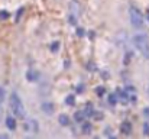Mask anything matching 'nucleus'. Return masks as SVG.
Wrapping results in <instances>:
<instances>
[{"instance_id":"nucleus-13","label":"nucleus","mask_w":149,"mask_h":139,"mask_svg":"<svg viewBox=\"0 0 149 139\" xmlns=\"http://www.w3.org/2000/svg\"><path fill=\"white\" fill-rule=\"evenodd\" d=\"M91 129H93L91 123H88V122L83 123V133H84V135H88V133H91Z\"/></svg>"},{"instance_id":"nucleus-24","label":"nucleus","mask_w":149,"mask_h":139,"mask_svg":"<svg viewBox=\"0 0 149 139\" xmlns=\"http://www.w3.org/2000/svg\"><path fill=\"white\" fill-rule=\"evenodd\" d=\"M143 114H145L146 119H149V107H145V109H143Z\"/></svg>"},{"instance_id":"nucleus-2","label":"nucleus","mask_w":149,"mask_h":139,"mask_svg":"<svg viewBox=\"0 0 149 139\" xmlns=\"http://www.w3.org/2000/svg\"><path fill=\"white\" fill-rule=\"evenodd\" d=\"M133 44H135L136 49L142 54V57L149 60V39H148V36L143 34H139L133 38Z\"/></svg>"},{"instance_id":"nucleus-20","label":"nucleus","mask_w":149,"mask_h":139,"mask_svg":"<svg viewBox=\"0 0 149 139\" xmlns=\"http://www.w3.org/2000/svg\"><path fill=\"white\" fill-rule=\"evenodd\" d=\"M143 135H145V136H149V123H148V122L143 125Z\"/></svg>"},{"instance_id":"nucleus-12","label":"nucleus","mask_w":149,"mask_h":139,"mask_svg":"<svg viewBox=\"0 0 149 139\" xmlns=\"http://www.w3.org/2000/svg\"><path fill=\"white\" fill-rule=\"evenodd\" d=\"M84 119H85L84 112H75V114H74V120H75V122L83 123V122H84Z\"/></svg>"},{"instance_id":"nucleus-11","label":"nucleus","mask_w":149,"mask_h":139,"mask_svg":"<svg viewBox=\"0 0 149 139\" xmlns=\"http://www.w3.org/2000/svg\"><path fill=\"white\" fill-rule=\"evenodd\" d=\"M83 112H84L85 117H87V116H93V113H94V107H93V104H91V103H87V106H85V109H84Z\"/></svg>"},{"instance_id":"nucleus-23","label":"nucleus","mask_w":149,"mask_h":139,"mask_svg":"<svg viewBox=\"0 0 149 139\" xmlns=\"http://www.w3.org/2000/svg\"><path fill=\"white\" fill-rule=\"evenodd\" d=\"M5 97H6V93H5V90L2 87H0V100H3Z\"/></svg>"},{"instance_id":"nucleus-8","label":"nucleus","mask_w":149,"mask_h":139,"mask_svg":"<svg viewBox=\"0 0 149 139\" xmlns=\"http://www.w3.org/2000/svg\"><path fill=\"white\" fill-rule=\"evenodd\" d=\"M120 132L122 133H124V135H130V132H132V125H130V122H123L122 125H120Z\"/></svg>"},{"instance_id":"nucleus-14","label":"nucleus","mask_w":149,"mask_h":139,"mask_svg":"<svg viewBox=\"0 0 149 139\" xmlns=\"http://www.w3.org/2000/svg\"><path fill=\"white\" fill-rule=\"evenodd\" d=\"M117 99H119V97H117V94H116V93H113V94H110V96H109V99H107V100H109V104H111V106H114V104L117 103Z\"/></svg>"},{"instance_id":"nucleus-18","label":"nucleus","mask_w":149,"mask_h":139,"mask_svg":"<svg viewBox=\"0 0 149 139\" xmlns=\"http://www.w3.org/2000/svg\"><path fill=\"white\" fill-rule=\"evenodd\" d=\"M51 51H52V52H58V51H59V42H58V41H55V42L51 44Z\"/></svg>"},{"instance_id":"nucleus-17","label":"nucleus","mask_w":149,"mask_h":139,"mask_svg":"<svg viewBox=\"0 0 149 139\" xmlns=\"http://www.w3.org/2000/svg\"><path fill=\"white\" fill-rule=\"evenodd\" d=\"M124 91H126L129 96H130V94H136V88H135L133 86H126V87H124Z\"/></svg>"},{"instance_id":"nucleus-22","label":"nucleus","mask_w":149,"mask_h":139,"mask_svg":"<svg viewBox=\"0 0 149 139\" xmlns=\"http://www.w3.org/2000/svg\"><path fill=\"white\" fill-rule=\"evenodd\" d=\"M93 116H94V119H96V120L103 119V113H98V112H94V113H93Z\"/></svg>"},{"instance_id":"nucleus-7","label":"nucleus","mask_w":149,"mask_h":139,"mask_svg":"<svg viewBox=\"0 0 149 139\" xmlns=\"http://www.w3.org/2000/svg\"><path fill=\"white\" fill-rule=\"evenodd\" d=\"M6 126H8V129L9 130H16V119L13 117V116H8L6 117Z\"/></svg>"},{"instance_id":"nucleus-1","label":"nucleus","mask_w":149,"mask_h":139,"mask_svg":"<svg viewBox=\"0 0 149 139\" xmlns=\"http://www.w3.org/2000/svg\"><path fill=\"white\" fill-rule=\"evenodd\" d=\"M9 104H10V109L13 112V114L19 119H25L26 117V110H25V106L21 100V97L18 96V93H12L10 97H9Z\"/></svg>"},{"instance_id":"nucleus-10","label":"nucleus","mask_w":149,"mask_h":139,"mask_svg":"<svg viewBox=\"0 0 149 139\" xmlns=\"http://www.w3.org/2000/svg\"><path fill=\"white\" fill-rule=\"evenodd\" d=\"M58 122H59V125H62V126H68V125H70V117H68L67 114H59V116H58Z\"/></svg>"},{"instance_id":"nucleus-6","label":"nucleus","mask_w":149,"mask_h":139,"mask_svg":"<svg viewBox=\"0 0 149 139\" xmlns=\"http://www.w3.org/2000/svg\"><path fill=\"white\" fill-rule=\"evenodd\" d=\"M41 110H42L44 113H46V114H52V113H54V104H52L51 101H44V103L41 104Z\"/></svg>"},{"instance_id":"nucleus-28","label":"nucleus","mask_w":149,"mask_h":139,"mask_svg":"<svg viewBox=\"0 0 149 139\" xmlns=\"http://www.w3.org/2000/svg\"><path fill=\"white\" fill-rule=\"evenodd\" d=\"M148 93H149V88H148Z\"/></svg>"},{"instance_id":"nucleus-26","label":"nucleus","mask_w":149,"mask_h":139,"mask_svg":"<svg viewBox=\"0 0 149 139\" xmlns=\"http://www.w3.org/2000/svg\"><path fill=\"white\" fill-rule=\"evenodd\" d=\"M22 13H23V9H19V10H18V16H16V21H18V19L21 18V15H22Z\"/></svg>"},{"instance_id":"nucleus-16","label":"nucleus","mask_w":149,"mask_h":139,"mask_svg":"<svg viewBox=\"0 0 149 139\" xmlns=\"http://www.w3.org/2000/svg\"><path fill=\"white\" fill-rule=\"evenodd\" d=\"M96 94L98 96V97H101V96H104V93H106V88L103 87V86H98V87H96Z\"/></svg>"},{"instance_id":"nucleus-3","label":"nucleus","mask_w":149,"mask_h":139,"mask_svg":"<svg viewBox=\"0 0 149 139\" xmlns=\"http://www.w3.org/2000/svg\"><path fill=\"white\" fill-rule=\"evenodd\" d=\"M129 15H130V22H132V25H133L135 28L142 29V28L145 26V23H143V16H142V13H140V10H139L137 8H133V6H132Z\"/></svg>"},{"instance_id":"nucleus-21","label":"nucleus","mask_w":149,"mask_h":139,"mask_svg":"<svg viewBox=\"0 0 149 139\" xmlns=\"http://www.w3.org/2000/svg\"><path fill=\"white\" fill-rule=\"evenodd\" d=\"M84 34H85V31L83 29V28H77V36H84Z\"/></svg>"},{"instance_id":"nucleus-15","label":"nucleus","mask_w":149,"mask_h":139,"mask_svg":"<svg viewBox=\"0 0 149 139\" xmlns=\"http://www.w3.org/2000/svg\"><path fill=\"white\" fill-rule=\"evenodd\" d=\"M65 104H68V106H74V104H75V97H74L72 94L67 96V97H65Z\"/></svg>"},{"instance_id":"nucleus-9","label":"nucleus","mask_w":149,"mask_h":139,"mask_svg":"<svg viewBox=\"0 0 149 139\" xmlns=\"http://www.w3.org/2000/svg\"><path fill=\"white\" fill-rule=\"evenodd\" d=\"M70 8H71V13H72V15L80 16V10H81V8H80V5H78L77 2H71V3H70Z\"/></svg>"},{"instance_id":"nucleus-19","label":"nucleus","mask_w":149,"mask_h":139,"mask_svg":"<svg viewBox=\"0 0 149 139\" xmlns=\"http://www.w3.org/2000/svg\"><path fill=\"white\" fill-rule=\"evenodd\" d=\"M10 15H9V12L8 10H0V19H8Z\"/></svg>"},{"instance_id":"nucleus-5","label":"nucleus","mask_w":149,"mask_h":139,"mask_svg":"<svg viewBox=\"0 0 149 139\" xmlns=\"http://www.w3.org/2000/svg\"><path fill=\"white\" fill-rule=\"evenodd\" d=\"M26 80L31 83H36L39 80V73L36 70H28L26 71Z\"/></svg>"},{"instance_id":"nucleus-25","label":"nucleus","mask_w":149,"mask_h":139,"mask_svg":"<svg viewBox=\"0 0 149 139\" xmlns=\"http://www.w3.org/2000/svg\"><path fill=\"white\" fill-rule=\"evenodd\" d=\"M84 90V86L83 84H80V86H77V93H81Z\"/></svg>"},{"instance_id":"nucleus-4","label":"nucleus","mask_w":149,"mask_h":139,"mask_svg":"<svg viewBox=\"0 0 149 139\" xmlns=\"http://www.w3.org/2000/svg\"><path fill=\"white\" fill-rule=\"evenodd\" d=\"M23 130L28 132V133H38L39 130V125L35 119H28L25 123H23Z\"/></svg>"},{"instance_id":"nucleus-27","label":"nucleus","mask_w":149,"mask_h":139,"mask_svg":"<svg viewBox=\"0 0 149 139\" xmlns=\"http://www.w3.org/2000/svg\"><path fill=\"white\" fill-rule=\"evenodd\" d=\"M146 19H148V22H149V10L146 12Z\"/></svg>"}]
</instances>
